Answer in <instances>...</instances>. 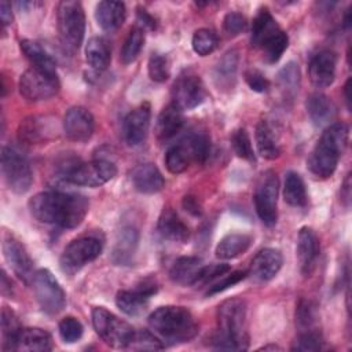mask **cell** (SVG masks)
I'll return each instance as SVG.
<instances>
[{
  "mask_svg": "<svg viewBox=\"0 0 352 352\" xmlns=\"http://www.w3.org/2000/svg\"><path fill=\"white\" fill-rule=\"evenodd\" d=\"M89 209L84 195L62 191H43L29 201L32 216L40 223L56 224L63 228H74L82 223Z\"/></svg>",
  "mask_w": 352,
  "mask_h": 352,
  "instance_id": "obj_1",
  "label": "cell"
},
{
  "mask_svg": "<svg viewBox=\"0 0 352 352\" xmlns=\"http://www.w3.org/2000/svg\"><path fill=\"white\" fill-rule=\"evenodd\" d=\"M217 349L245 351L249 346L246 333V304L241 298L223 301L217 309V331L212 338Z\"/></svg>",
  "mask_w": 352,
  "mask_h": 352,
  "instance_id": "obj_2",
  "label": "cell"
},
{
  "mask_svg": "<svg viewBox=\"0 0 352 352\" xmlns=\"http://www.w3.org/2000/svg\"><path fill=\"white\" fill-rule=\"evenodd\" d=\"M349 128L344 122H333L323 131L318 143L308 157L311 173L320 179L330 177L346 148Z\"/></svg>",
  "mask_w": 352,
  "mask_h": 352,
  "instance_id": "obj_3",
  "label": "cell"
},
{
  "mask_svg": "<svg viewBox=\"0 0 352 352\" xmlns=\"http://www.w3.org/2000/svg\"><path fill=\"white\" fill-rule=\"evenodd\" d=\"M150 329L162 340L177 344L192 340L198 333V323L184 307L165 305L153 311L148 316Z\"/></svg>",
  "mask_w": 352,
  "mask_h": 352,
  "instance_id": "obj_4",
  "label": "cell"
},
{
  "mask_svg": "<svg viewBox=\"0 0 352 352\" xmlns=\"http://www.w3.org/2000/svg\"><path fill=\"white\" fill-rule=\"evenodd\" d=\"M59 173L67 183L85 187H99L117 175V168L111 161L103 158L89 162L66 160L59 166Z\"/></svg>",
  "mask_w": 352,
  "mask_h": 352,
  "instance_id": "obj_5",
  "label": "cell"
},
{
  "mask_svg": "<svg viewBox=\"0 0 352 352\" xmlns=\"http://www.w3.org/2000/svg\"><path fill=\"white\" fill-rule=\"evenodd\" d=\"M92 324L98 336L113 348H128L136 330L103 307L92 308Z\"/></svg>",
  "mask_w": 352,
  "mask_h": 352,
  "instance_id": "obj_6",
  "label": "cell"
},
{
  "mask_svg": "<svg viewBox=\"0 0 352 352\" xmlns=\"http://www.w3.org/2000/svg\"><path fill=\"white\" fill-rule=\"evenodd\" d=\"M103 250V239L99 235L87 234L73 239L62 252L59 258L60 270L73 275L78 272L84 265L94 261Z\"/></svg>",
  "mask_w": 352,
  "mask_h": 352,
  "instance_id": "obj_7",
  "label": "cell"
},
{
  "mask_svg": "<svg viewBox=\"0 0 352 352\" xmlns=\"http://www.w3.org/2000/svg\"><path fill=\"white\" fill-rule=\"evenodd\" d=\"M58 30L69 50H78L85 34V14L78 1H60L58 6Z\"/></svg>",
  "mask_w": 352,
  "mask_h": 352,
  "instance_id": "obj_8",
  "label": "cell"
},
{
  "mask_svg": "<svg viewBox=\"0 0 352 352\" xmlns=\"http://www.w3.org/2000/svg\"><path fill=\"white\" fill-rule=\"evenodd\" d=\"M1 173L8 188L16 194H25L33 182V173L26 155L12 146L1 148Z\"/></svg>",
  "mask_w": 352,
  "mask_h": 352,
  "instance_id": "obj_9",
  "label": "cell"
},
{
  "mask_svg": "<svg viewBox=\"0 0 352 352\" xmlns=\"http://www.w3.org/2000/svg\"><path fill=\"white\" fill-rule=\"evenodd\" d=\"M59 78L56 72L38 67H29L19 78V92L29 102L47 100L59 91Z\"/></svg>",
  "mask_w": 352,
  "mask_h": 352,
  "instance_id": "obj_10",
  "label": "cell"
},
{
  "mask_svg": "<svg viewBox=\"0 0 352 352\" xmlns=\"http://www.w3.org/2000/svg\"><path fill=\"white\" fill-rule=\"evenodd\" d=\"M33 292L40 308L48 315H56L66 304V296L51 271L37 270L32 279Z\"/></svg>",
  "mask_w": 352,
  "mask_h": 352,
  "instance_id": "obj_11",
  "label": "cell"
},
{
  "mask_svg": "<svg viewBox=\"0 0 352 352\" xmlns=\"http://www.w3.org/2000/svg\"><path fill=\"white\" fill-rule=\"evenodd\" d=\"M278 177L272 170L263 173L254 191V206L260 220L272 227L278 219Z\"/></svg>",
  "mask_w": 352,
  "mask_h": 352,
  "instance_id": "obj_12",
  "label": "cell"
},
{
  "mask_svg": "<svg viewBox=\"0 0 352 352\" xmlns=\"http://www.w3.org/2000/svg\"><path fill=\"white\" fill-rule=\"evenodd\" d=\"M173 103L182 110L198 107L206 99V89L199 76L187 72L177 77L172 88Z\"/></svg>",
  "mask_w": 352,
  "mask_h": 352,
  "instance_id": "obj_13",
  "label": "cell"
},
{
  "mask_svg": "<svg viewBox=\"0 0 352 352\" xmlns=\"http://www.w3.org/2000/svg\"><path fill=\"white\" fill-rule=\"evenodd\" d=\"M95 129V120L89 110L81 106L72 107L63 117V132L73 142H87Z\"/></svg>",
  "mask_w": 352,
  "mask_h": 352,
  "instance_id": "obj_14",
  "label": "cell"
},
{
  "mask_svg": "<svg viewBox=\"0 0 352 352\" xmlns=\"http://www.w3.org/2000/svg\"><path fill=\"white\" fill-rule=\"evenodd\" d=\"M3 253L6 261L10 264L12 271L23 280L32 282L33 279V261L23 248V245L11 235H7L3 241Z\"/></svg>",
  "mask_w": 352,
  "mask_h": 352,
  "instance_id": "obj_15",
  "label": "cell"
},
{
  "mask_svg": "<svg viewBox=\"0 0 352 352\" xmlns=\"http://www.w3.org/2000/svg\"><path fill=\"white\" fill-rule=\"evenodd\" d=\"M337 56L330 50L316 52L308 63V76L316 88H326L333 84L336 77Z\"/></svg>",
  "mask_w": 352,
  "mask_h": 352,
  "instance_id": "obj_16",
  "label": "cell"
},
{
  "mask_svg": "<svg viewBox=\"0 0 352 352\" xmlns=\"http://www.w3.org/2000/svg\"><path fill=\"white\" fill-rule=\"evenodd\" d=\"M151 109L148 103H143L139 107L133 109L124 120L122 132L124 139L129 146H139L144 142L148 126H150Z\"/></svg>",
  "mask_w": 352,
  "mask_h": 352,
  "instance_id": "obj_17",
  "label": "cell"
},
{
  "mask_svg": "<svg viewBox=\"0 0 352 352\" xmlns=\"http://www.w3.org/2000/svg\"><path fill=\"white\" fill-rule=\"evenodd\" d=\"M283 264L282 253L274 248L261 249L252 260L248 275L256 282H268L279 272Z\"/></svg>",
  "mask_w": 352,
  "mask_h": 352,
  "instance_id": "obj_18",
  "label": "cell"
},
{
  "mask_svg": "<svg viewBox=\"0 0 352 352\" xmlns=\"http://www.w3.org/2000/svg\"><path fill=\"white\" fill-rule=\"evenodd\" d=\"M157 292V286L153 283H143L133 290H121L116 296L117 307L129 316L140 315L148 302V298Z\"/></svg>",
  "mask_w": 352,
  "mask_h": 352,
  "instance_id": "obj_19",
  "label": "cell"
},
{
  "mask_svg": "<svg viewBox=\"0 0 352 352\" xmlns=\"http://www.w3.org/2000/svg\"><path fill=\"white\" fill-rule=\"evenodd\" d=\"M139 245V231L133 226H124L117 231L113 250L111 261L116 265H129L133 260Z\"/></svg>",
  "mask_w": 352,
  "mask_h": 352,
  "instance_id": "obj_20",
  "label": "cell"
},
{
  "mask_svg": "<svg viewBox=\"0 0 352 352\" xmlns=\"http://www.w3.org/2000/svg\"><path fill=\"white\" fill-rule=\"evenodd\" d=\"M282 29L271 15L268 8H260L257 15L253 19L252 23V34H250V43L253 47L263 50L268 43H271Z\"/></svg>",
  "mask_w": 352,
  "mask_h": 352,
  "instance_id": "obj_21",
  "label": "cell"
},
{
  "mask_svg": "<svg viewBox=\"0 0 352 352\" xmlns=\"http://www.w3.org/2000/svg\"><path fill=\"white\" fill-rule=\"evenodd\" d=\"M184 125V118H183V110L177 107L173 102L166 104L158 118H157V125H155V136L160 143H166L172 140L182 129Z\"/></svg>",
  "mask_w": 352,
  "mask_h": 352,
  "instance_id": "obj_22",
  "label": "cell"
},
{
  "mask_svg": "<svg viewBox=\"0 0 352 352\" xmlns=\"http://www.w3.org/2000/svg\"><path fill=\"white\" fill-rule=\"evenodd\" d=\"M195 150L192 146V140L190 135H186L182 140L172 144L165 154V165L166 169L173 173L184 172L191 162H197V157L194 155Z\"/></svg>",
  "mask_w": 352,
  "mask_h": 352,
  "instance_id": "obj_23",
  "label": "cell"
},
{
  "mask_svg": "<svg viewBox=\"0 0 352 352\" xmlns=\"http://www.w3.org/2000/svg\"><path fill=\"white\" fill-rule=\"evenodd\" d=\"M319 250H320V245H319V239L318 235L315 234V231L309 227H302L298 231V236H297V258L300 263V268L302 274H309L311 270L314 268V264L319 256Z\"/></svg>",
  "mask_w": 352,
  "mask_h": 352,
  "instance_id": "obj_24",
  "label": "cell"
},
{
  "mask_svg": "<svg viewBox=\"0 0 352 352\" xmlns=\"http://www.w3.org/2000/svg\"><path fill=\"white\" fill-rule=\"evenodd\" d=\"M305 107L315 126H329L333 124L337 116V107L333 100L319 92H315L307 98Z\"/></svg>",
  "mask_w": 352,
  "mask_h": 352,
  "instance_id": "obj_25",
  "label": "cell"
},
{
  "mask_svg": "<svg viewBox=\"0 0 352 352\" xmlns=\"http://www.w3.org/2000/svg\"><path fill=\"white\" fill-rule=\"evenodd\" d=\"M204 268V263L199 257L195 256H183L176 258L169 270L170 279L182 286L197 285L201 272Z\"/></svg>",
  "mask_w": 352,
  "mask_h": 352,
  "instance_id": "obj_26",
  "label": "cell"
},
{
  "mask_svg": "<svg viewBox=\"0 0 352 352\" xmlns=\"http://www.w3.org/2000/svg\"><path fill=\"white\" fill-rule=\"evenodd\" d=\"M132 184L142 194H155L162 190L165 182L154 164H140L132 172Z\"/></svg>",
  "mask_w": 352,
  "mask_h": 352,
  "instance_id": "obj_27",
  "label": "cell"
},
{
  "mask_svg": "<svg viewBox=\"0 0 352 352\" xmlns=\"http://www.w3.org/2000/svg\"><path fill=\"white\" fill-rule=\"evenodd\" d=\"M125 4L121 1L103 0L96 4L95 19L98 25L106 32L117 30L125 21Z\"/></svg>",
  "mask_w": 352,
  "mask_h": 352,
  "instance_id": "obj_28",
  "label": "cell"
},
{
  "mask_svg": "<svg viewBox=\"0 0 352 352\" xmlns=\"http://www.w3.org/2000/svg\"><path fill=\"white\" fill-rule=\"evenodd\" d=\"M157 228L160 235L169 241L186 242L190 236L187 224L172 209H164L158 219Z\"/></svg>",
  "mask_w": 352,
  "mask_h": 352,
  "instance_id": "obj_29",
  "label": "cell"
},
{
  "mask_svg": "<svg viewBox=\"0 0 352 352\" xmlns=\"http://www.w3.org/2000/svg\"><path fill=\"white\" fill-rule=\"evenodd\" d=\"M52 349V337L40 327H22L16 338V351L45 352Z\"/></svg>",
  "mask_w": 352,
  "mask_h": 352,
  "instance_id": "obj_30",
  "label": "cell"
},
{
  "mask_svg": "<svg viewBox=\"0 0 352 352\" xmlns=\"http://www.w3.org/2000/svg\"><path fill=\"white\" fill-rule=\"evenodd\" d=\"M256 146L258 154L265 160H275L280 155V146L278 142V136L272 128V125L267 120L258 121L256 125Z\"/></svg>",
  "mask_w": 352,
  "mask_h": 352,
  "instance_id": "obj_31",
  "label": "cell"
},
{
  "mask_svg": "<svg viewBox=\"0 0 352 352\" xmlns=\"http://www.w3.org/2000/svg\"><path fill=\"white\" fill-rule=\"evenodd\" d=\"M253 242V236L249 234L232 232L220 239L216 246V257L220 260H231L245 253Z\"/></svg>",
  "mask_w": 352,
  "mask_h": 352,
  "instance_id": "obj_32",
  "label": "cell"
},
{
  "mask_svg": "<svg viewBox=\"0 0 352 352\" xmlns=\"http://www.w3.org/2000/svg\"><path fill=\"white\" fill-rule=\"evenodd\" d=\"M51 133L50 122L44 117L32 116L23 120L18 129V138L26 144H37L45 142Z\"/></svg>",
  "mask_w": 352,
  "mask_h": 352,
  "instance_id": "obj_33",
  "label": "cell"
},
{
  "mask_svg": "<svg viewBox=\"0 0 352 352\" xmlns=\"http://www.w3.org/2000/svg\"><path fill=\"white\" fill-rule=\"evenodd\" d=\"M85 58L88 65L100 72L107 69L111 60V50L103 37H91L85 47Z\"/></svg>",
  "mask_w": 352,
  "mask_h": 352,
  "instance_id": "obj_34",
  "label": "cell"
},
{
  "mask_svg": "<svg viewBox=\"0 0 352 352\" xmlns=\"http://www.w3.org/2000/svg\"><path fill=\"white\" fill-rule=\"evenodd\" d=\"M238 52L235 50L227 51L214 69V80L220 88H231L236 78Z\"/></svg>",
  "mask_w": 352,
  "mask_h": 352,
  "instance_id": "obj_35",
  "label": "cell"
},
{
  "mask_svg": "<svg viewBox=\"0 0 352 352\" xmlns=\"http://www.w3.org/2000/svg\"><path fill=\"white\" fill-rule=\"evenodd\" d=\"M283 199L290 206L301 208L307 204V190L301 176L297 172H287L283 184Z\"/></svg>",
  "mask_w": 352,
  "mask_h": 352,
  "instance_id": "obj_36",
  "label": "cell"
},
{
  "mask_svg": "<svg viewBox=\"0 0 352 352\" xmlns=\"http://www.w3.org/2000/svg\"><path fill=\"white\" fill-rule=\"evenodd\" d=\"M21 50L34 67L50 70V72H56L55 60L38 43H36L33 40H23V41H21Z\"/></svg>",
  "mask_w": 352,
  "mask_h": 352,
  "instance_id": "obj_37",
  "label": "cell"
},
{
  "mask_svg": "<svg viewBox=\"0 0 352 352\" xmlns=\"http://www.w3.org/2000/svg\"><path fill=\"white\" fill-rule=\"evenodd\" d=\"M22 327L16 315L7 307L1 311V333H3V349L16 351V338Z\"/></svg>",
  "mask_w": 352,
  "mask_h": 352,
  "instance_id": "obj_38",
  "label": "cell"
},
{
  "mask_svg": "<svg viewBox=\"0 0 352 352\" xmlns=\"http://www.w3.org/2000/svg\"><path fill=\"white\" fill-rule=\"evenodd\" d=\"M144 44V33L140 28L135 26L129 30L121 50V60L124 65L132 63L140 54Z\"/></svg>",
  "mask_w": 352,
  "mask_h": 352,
  "instance_id": "obj_39",
  "label": "cell"
},
{
  "mask_svg": "<svg viewBox=\"0 0 352 352\" xmlns=\"http://www.w3.org/2000/svg\"><path fill=\"white\" fill-rule=\"evenodd\" d=\"M318 322V307L311 300H300L296 309V324L300 331H312Z\"/></svg>",
  "mask_w": 352,
  "mask_h": 352,
  "instance_id": "obj_40",
  "label": "cell"
},
{
  "mask_svg": "<svg viewBox=\"0 0 352 352\" xmlns=\"http://www.w3.org/2000/svg\"><path fill=\"white\" fill-rule=\"evenodd\" d=\"M219 44V38L217 34L206 28L198 29L194 32L192 34V40H191V45L195 54H198L199 56H206L209 54H212Z\"/></svg>",
  "mask_w": 352,
  "mask_h": 352,
  "instance_id": "obj_41",
  "label": "cell"
},
{
  "mask_svg": "<svg viewBox=\"0 0 352 352\" xmlns=\"http://www.w3.org/2000/svg\"><path fill=\"white\" fill-rule=\"evenodd\" d=\"M231 144L234 148V153L246 161H254V153H253V147H252V142L250 138L246 132V129L239 128L236 131L232 132L231 135Z\"/></svg>",
  "mask_w": 352,
  "mask_h": 352,
  "instance_id": "obj_42",
  "label": "cell"
},
{
  "mask_svg": "<svg viewBox=\"0 0 352 352\" xmlns=\"http://www.w3.org/2000/svg\"><path fill=\"white\" fill-rule=\"evenodd\" d=\"M148 77L155 82H164L169 77V62L166 56L160 54H153L147 63Z\"/></svg>",
  "mask_w": 352,
  "mask_h": 352,
  "instance_id": "obj_43",
  "label": "cell"
},
{
  "mask_svg": "<svg viewBox=\"0 0 352 352\" xmlns=\"http://www.w3.org/2000/svg\"><path fill=\"white\" fill-rule=\"evenodd\" d=\"M289 45V37L286 34V32H280L271 43H268L261 51L264 55L265 62L268 63H275L280 59V56L283 55V52L286 51Z\"/></svg>",
  "mask_w": 352,
  "mask_h": 352,
  "instance_id": "obj_44",
  "label": "cell"
},
{
  "mask_svg": "<svg viewBox=\"0 0 352 352\" xmlns=\"http://www.w3.org/2000/svg\"><path fill=\"white\" fill-rule=\"evenodd\" d=\"M82 331H84V329H82L81 322L73 316H66L59 322L60 338L67 344H72V342H76L77 340H80L82 336Z\"/></svg>",
  "mask_w": 352,
  "mask_h": 352,
  "instance_id": "obj_45",
  "label": "cell"
},
{
  "mask_svg": "<svg viewBox=\"0 0 352 352\" xmlns=\"http://www.w3.org/2000/svg\"><path fill=\"white\" fill-rule=\"evenodd\" d=\"M322 337L318 331H302L292 345V351H320L322 349Z\"/></svg>",
  "mask_w": 352,
  "mask_h": 352,
  "instance_id": "obj_46",
  "label": "cell"
},
{
  "mask_svg": "<svg viewBox=\"0 0 352 352\" xmlns=\"http://www.w3.org/2000/svg\"><path fill=\"white\" fill-rule=\"evenodd\" d=\"M131 349H138V351H144V349H150V351H155V349H162L164 345L161 344L160 338H157L153 333L147 331V330H140L136 331L133 336V340L131 341L129 346Z\"/></svg>",
  "mask_w": 352,
  "mask_h": 352,
  "instance_id": "obj_47",
  "label": "cell"
},
{
  "mask_svg": "<svg viewBox=\"0 0 352 352\" xmlns=\"http://www.w3.org/2000/svg\"><path fill=\"white\" fill-rule=\"evenodd\" d=\"M248 276V271H232V272H227L223 276H220L217 280H214L212 285H209L208 289V294H216L220 293L236 283H239L242 279H245Z\"/></svg>",
  "mask_w": 352,
  "mask_h": 352,
  "instance_id": "obj_48",
  "label": "cell"
},
{
  "mask_svg": "<svg viewBox=\"0 0 352 352\" xmlns=\"http://www.w3.org/2000/svg\"><path fill=\"white\" fill-rule=\"evenodd\" d=\"M246 25H248V22H246L245 15H242L241 12H235V11L228 12L223 21V29L227 33V36H231V37L242 33L245 30Z\"/></svg>",
  "mask_w": 352,
  "mask_h": 352,
  "instance_id": "obj_49",
  "label": "cell"
},
{
  "mask_svg": "<svg viewBox=\"0 0 352 352\" xmlns=\"http://www.w3.org/2000/svg\"><path fill=\"white\" fill-rule=\"evenodd\" d=\"M230 271V265L228 264H210V265H204L201 276L197 282V285H204V286H209L212 285L214 280H217L220 276H223L224 274H227Z\"/></svg>",
  "mask_w": 352,
  "mask_h": 352,
  "instance_id": "obj_50",
  "label": "cell"
},
{
  "mask_svg": "<svg viewBox=\"0 0 352 352\" xmlns=\"http://www.w3.org/2000/svg\"><path fill=\"white\" fill-rule=\"evenodd\" d=\"M300 80V72L294 62L287 63L280 72H279V81L282 87L289 89H296Z\"/></svg>",
  "mask_w": 352,
  "mask_h": 352,
  "instance_id": "obj_51",
  "label": "cell"
},
{
  "mask_svg": "<svg viewBox=\"0 0 352 352\" xmlns=\"http://www.w3.org/2000/svg\"><path fill=\"white\" fill-rule=\"evenodd\" d=\"M245 80H246L248 85L250 87V89H253L256 92H265L270 88V81L258 70H248L245 73Z\"/></svg>",
  "mask_w": 352,
  "mask_h": 352,
  "instance_id": "obj_52",
  "label": "cell"
},
{
  "mask_svg": "<svg viewBox=\"0 0 352 352\" xmlns=\"http://www.w3.org/2000/svg\"><path fill=\"white\" fill-rule=\"evenodd\" d=\"M0 19L3 26H7L12 21V12H11V4L6 0L0 3Z\"/></svg>",
  "mask_w": 352,
  "mask_h": 352,
  "instance_id": "obj_53",
  "label": "cell"
},
{
  "mask_svg": "<svg viewBox=\"0 0 352 352\" xmlns=\"http://www.w3.org/2000/svg\"><path fill=\"white\" fill-rule=\"evenodd\" d=\"M183 206L186 208V210H188L190 213L198 216L201 214V209H199V205L197 202V199L194 197H184L183 199Z\"/></svg>",
  "mask_w": 352,
  "mask_h": 352,
  "instance_id": "obj_54",
  "label": "cell"
},
{
  "mask_svg": "<svg viewBox=\"0 0 352 352\" xmlns=\"http://www.w3.org/2000/svg\"><path fill=\"white\" fill-rule=\"evenodd\" d=\"M138 16H139V19L142 21L143 25L148 26L150 29H154V28H155V21H154V18H153L150 14H147L146 10H139V11H138Z\"/></svg>",
  "mask_w": 352,
  "mask_h": 352,
  "instance_id": "obj_55",
  "label": "cell"
},
{
  "mask_svg": "<svg viewBox=\"0 0 352 352\" xmlns=\"http://www.w3.org/2000/svg\"><path fill=\"white\" fill-rule=\"evenodd\" d=\"M12 285H11V282H8V278H7V274H6V271L3 270L1 271V293L6 296V294H11V290H12V287H11Z\"/></svg>",
  "mask_w": 352,
  "mask_h": 352,
  "instance_id": "obj_56",
  "label": "cell"
},
{
  "mask_svg": "<svg viewBox=\"0 0 352 352\" xmlns=\"http://www.w3.org/2000/svg\"><path fill=\"white\" fill-rule=\"evenodd\" d=\"M349 89H351V78L346 80L345 85H344V95H345V102H346V107L351 109V95H349Z\"/></svg>",
  "mask_w": 352,
  "mask_h": 352,
  "instance_id": "obj_57",
  "label": "cell"
},
{
  "mask_svg": "<svg viewBox=\"0 0 352 352\" xmlns=\"http://www.w3.org/2000/svg\"><path fill=\"white\" fill-rule=\"evenodd\" d=\"M349 175L346 176V179H345V182H344V186H342V191H341V195H342V198L344 199H349V186H351V183H349Z\"/></svg>",
  "mask_w": 352,
  "mask_h": 352,
  "instance_id": "obj_58",
  "label": "cell"
},
{
  "mask_svg": "<svg viewBox=\"0 0 352 352\" xmlns=\"http://www.w3.org/2000/svg\"><path fill=\"white\" fill-rule=\"evenodd\" d=\"M349 25H351V10H348L345 16H344V26L349 28Z\"/></svg>",
  "mask_w": 352,
  "mask_h": 352,
  "instance_id": "obj_59",
  "label": "cell"
},
{
  "mask_svg": "<svg viewBox=\"0 0 352 352\" xmlns=\"http://www.w3.org/2000/svg\"><path fill=\"white\" fill-rule=\"evenodd\" d=\"M260 349L267 351V349H280V348H279V346H276V345H265V346H263V348H260Z\"/></svg>",
  "mask_w": 352,
  "mask_h": 352,
  "instance_id": "obj_60",
  "label": "cell"
}]
</instances>
